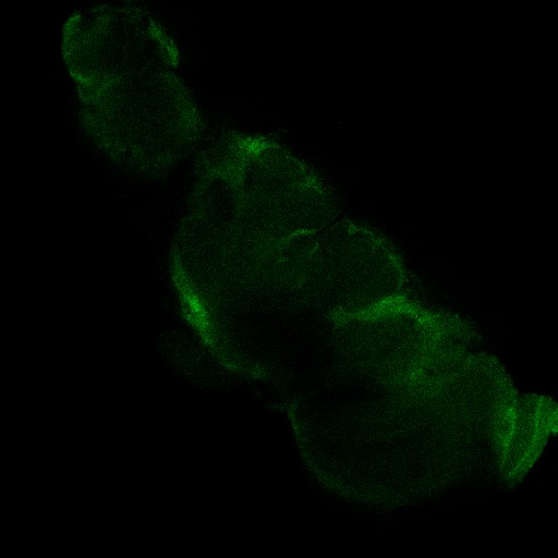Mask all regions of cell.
Instances as JSON below:
<instances>
[{
  "label": "cell",
  "mask_w": 558,
  "mask_h": 558,
  "mask_svg": "<svg viewBox=\"0 0 558 558\" xmlns=\"http://www.w3.org/2000/svg\"><path fill=\"white\" fill-rule=\"evenodd\" d=\"M322 230L295 199L225 171L198 177L173 251L190 316L232 335L265 332L303 302Z\"/></svg>",
  "instance_id": "6da1fadb"
},
{
  "label": "cell",
  "mask_w": 558,
  "mask_h": 558,
  "mask_svg": "<svg viewBox=\"0 0 558 558\" xmlns=\"http://www.w3.org/2000/svg\"><path fill=\"white\" fill-rule=\"evenodd\" d=\"M61 50L84 129L112 159L158 171L193 147L201 119L177 73L175 45L149 12L77 10L63 25Z\"/></svg>",
  "instance_id": "7a4b0ae2"
},
{
  "label": "cell",
  "mask_w": 558,
  "mask_h": 558,
  "mask_svg": "<svg viewBox=\"0 0 558 558\" xmlns=\"http://www.w3.org/2000/svg\"><path fill=\"white\" fill-rule=\"evenodd\" d=\"M332 323L339 349L352 367L401 390L465 349L471 338L458 317L404 295Z\"/></svg>",
  "instance_id": "3957f363"
},
{
  "label": "cell",
  "mask_w": 558,
  "mask_h": 558,
  "mask_svg": "<svg viewBox=\"0 0 558 558\" xmlns=\"http://www.w3.org/2000/svg\"><path fill=\"white\" fill-rule=\"evenodd\" d=\"M405 280L402 263L383 238L341 220L318 236L303 299L333 320L360 315L403 295Z\"/></svg>",
  "instance_id": "277c9868"
}]
</instances>
